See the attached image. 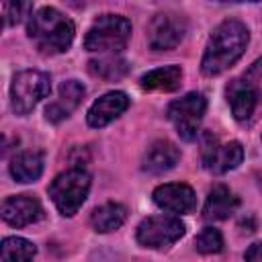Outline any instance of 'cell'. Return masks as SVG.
<instances>
[{"mask_svg":"<svg viewBox=\"0 0 262 262\" xmlns=\"http://www.w3.org/2000/svg\"><path fill=\"white\" fill-rule=\"evenodd\" d=\"M227 102L231 106V113L237 121H248L258 104V88L256 84L246 78V80H231L227 90Z\"/></svg>","mask_w":262,"mask_h":262,"instance_id":"obj_12","label":"cell"},{"mask_svg":"<svg viewBox=\"0 0 262 262\" xmlns=\"http://www.w3.org/2000/svg\"><path fill=\"white\" fill-rule=\"evenodd\" d=\"M43 172V158L37 151H23L12 158L10 174L16 182H33Z\"/></svg>","mask_w":262,"mask_h":262,"instance_id":"obj_18","label":"cell"},{"mask_svg":"<svg viewBox=\"0 0 262 262\" xmlns=\"http://www.w3.org/2000/svg\"><path fill=\"white\" fill-rule=\"evenodd\" d=\"M248 29L244 23L229 18L223 20L209 37V43L205 47V55L201 61V70L207 76H217L225 72L229 66H233L248 45Z\"/></svg>","mask_w":262,"mask_h":262,"instance_id":"obj_1","label":"cell"},{"mask_svg":"<svg viewBox=\"0 0 262 262\" xmlns=\"http://www.w3.org/2000/svg\"><path fill=\"white\" fill-rule=\"evenodd\" d=\"M186 33V20L172 12H158L147 25V43L156 51L174 49Z\"/></svg>","mask_w":262,"mask_h":262,"instance_id":"obj_8","label":"cell"},{"mask_svg":"<svg viewBox=\"0 0 262 262\" xmlns=\"http://www.w3.org/2000/svg\"><path fill=\"white\" fill-rule=\"evenodd\" d=\"M51 92L49 76L37 70H23L14 76L10 86V102L16 115H27Z\"/></svg>","mask_w":262,"mask_h":262,"instance_id":"obj_5","label":"cell"},{"mask_svg":"<svg viewBox=\"0 0 262 262\" xmlns=\"http://www.w3.org/2000/svg\"><path fill=\"white\" fill-rule=\"evenodd\" d=\"M127 106H129V98H127L125 92H119V90L106 92L104 96H100L98 100H94L92 106L88 108V115H86L88 125L90 127H96V129L98 127H104L111 121H115L119 115H123L127 111Z\"/></svg>","mask_w":262,"mask_h":262,"instance_id":"obj_13","label":"cell"},{"mask_svg":"<svg viewBox=\"0 0 262 262\" xmlns=\"http://www.w3.org/2000/svg\"><path fill=\"white\" fill-rule=\"evenodd\" d=\"M88 190H90V174L82 168H72L68 172H61L49 184V196L57 207V211L66 217L78 213V209L88 196Z\"/></svg>","mask_w":262,"mask_h":262,"instance_id":"obj_4","label":"cell"},{"mask_svg":"<svg viewBox=\"0 0 262 262\" xmlns=\"http://www.w3.org/2000/svg\"><path fill=\"white\" fill-rule=\"evenodd\" d=\"M248 76H250V78H256L258 82H262V59H258V61H256V63L250 68Z\"/></svg>","mask_w":262,"mask_h":262,"instance_id":"obj_25","label":"cell"},{"mask_svg":"<svg viewBox=\"0 0 262 262\" xmlns=\"http://www.w3.org/2000/svg\"><path fill=\"white\" fill-rule=\"evenodd\" d=\"M237 207H239V199L225 184H215L207 194L203 217L207 221H221V219H227Z\"/></svg>","mask_w":262,"mask_h":262,"instance_id":"obj_16","label":"cell"},{"mask_svg":"<svg viewBox=\"0 0 262 262\" xmlns=\"http://www.w3.org/2000/svg\"><path fill=\"white\" fill-rule=\"evenodd\" d=\"M2 10H4V20L10 27V25H16L23 18V12L29 10V4H25V2H6L2 6Z\"/></svg>","mask_w":262,"mask_h":262,"instance_id":"obj_23","label":"cell"},{"mask_svg":"<svg viewBox=\"0 0 262 262\" xmlns=\"http://www.w3.org/2000/svg\"><path fill=\"white\" fill-rule=\"evenodd\" d=\"M154 203L168 213H190L196 207L194 190L186 184H162L154 190Z\"/></svg>","mask_w":262,"mask_h":262,"instance_id":"obj_11","label":"cell"},{"mask_svg":"<svg viewBox=\"0 0 262 262\" xmlns=\"http://www.w3.org/2000/svg\"><path fill=\"white\" fill-rule=\"evenodd\" d=\"M127 219V209L119 203H104L100 207H96L90 215V223L96 231L106 233L113 229H119Z\"/></svg>","mask_w":262,"mask_h":262,"instance_id":"obj_17","label":"cell"},{"mask_svg":"<svg viewBox=\"0 0 262 262\" xmlns=\"http://www.w3.org/2000/svg\"><path fill=\"white\" fill-rule=\"evenodd\" d=\"M194 246L201 254H217L223 250V237L219 233V229L215 227H205L196 239H194Z\"/></svg>","mask_w":262,"mask_h":262,"instance_id":"obj_22","label":"cell"},{"mask_svg":"<svg viewBox=\"0 0 262 262\" xmlns=\"http://www.w3.org/2000/svg\"><path fill=\"white\" fill-rule=\"evenodd\" d=\"M182 80V70L178 66L156 68L141 76V88L145 90H176Z\"/></svg>","mask_w":262,"mask_h":262,"instance_id":"obj_19","label":"cell"},{"mask_svg":"<svg viewBox=\"0 0 262 262\" xmlns=\"http://www.w3.org/2000/svg\"><path fill=\"white\" fill-rule=\"evenodd\" d=\"M178 160H180V149L168 139H158L143 154L141 168L149 174H164L172 170Z\"/></svg>","mask_w":262,"mask_h":262,"instance_id":"obj_14","label":"cell"},{"mask_svg":"<svg viewBox=\"0 0 262 262\" xmlns=\"http://www.w3.org/2000/svg\"><path fill=\"white\" fill-rule=\"evenodd\" d=\"M186 227L178 217H147L137 227V242L145 248H168L184 235Z\"/></svg>","mask_w":262,"mask_h":262,"instance_id":"obj_7","label":"cell"},{"mask_svg":"<svg viewBox=\"0 0 262 262\" xmlns=\"http://www.w3.org/2000/svg\"><path fill=\"white\" fill-rule=\"evenodd\" d=\"M246 262H262V242L252 244L246 252Z\"/></svg>","mask_w":262,"mask_h":262,"instance_id":"obj_24","label":"cell"},{"mask_svg":"<svg viewBox=\"0 0 262 262\" xmlns=\"http://www.w3.org/2000/svg\"><path fill=\"white\" fill-rule=\"evenodd\" d=\"M207 111V98L201 92H188L186 96L172 100L168 104V119L174 123L178 135L190 141L199 133V125Z\"/></svg>","mask_w":262,"mask_h":262,"instance_id":"obj_6","label":"cell"},{"mask_svg":"<svg viewBox=\"0 0 262 262\" xmlns=\"http://www.w3.org/2000/svg\"><path fill=\"white\" fill-rule=\"evenodd\" d=\"M260 186H262V180H260Z\"/></svg>","mask_w":262,"mask_h":262,"instance_id":"obj_26","label":"cell"},{"mask_svg":"<svg viewBox=\"0 0 262 262\" xmlns=\"http://www.w3.org/2000/svg\"><path fill=\"white\" fill-rule=\"evenodd\" d=\"M37 248L25 237H6L2 242V262H33Z\"/></svg>","mask_w":262,"mask_h":262,"instance_id":"obj_20","label":"cell"},{"mask_svg":"<svg viewBox=\"0 0 262 262\" xmlns=\"http://www.w3.org/2000/svg\"><path fill=\"white\" fill-rule=\"evenodd\" d=\"M244 160V147L239 141H227L219 143L215 137H207L203 143V166L209 172L223 174L227 170H233Z\"/></svg>","mask_w":262,"mask_h":262,"instance_id":"obj_9","label":"cell"},{"mask_svg":"<svg viewBox=\"0 0 262 262\" xmlns=\"http://www.w3.org/2000/svg\"><path fill=\"white\" fill-rule=\"evenodd\" d=\"M84 94H86V88H84L78 80H66V82L59 86V96H57V100L51 102V104L45 108L47 121L59 123V121H63L66 117H70V113L82 102Z\"/></svg>","mask_w":262,"mask_h":262,"instance_id":"obj_15","label":"cell"},{"mask_svg":"<svg viewBox=\"0 0 262 262\" xmlns=\"http://www.w3.org/2000/svg\"><path fill=\"white\" fill-rule=\"evenodd\" d=\"M129 37H131V23L125 16L102 14L88 29L84 47L88 51H98V53H117L125 49Z\"/></svg>","mask_w":262,"mask_h":262,"instance_id":"obj_3","label":"cell"},{"mask_svg":"<svg viewBox=\"0 0 262 262\" xmlns=\"http://www.w3.org/2000/svg\"><path fill=\"white\" fill-rule=\"evenodd\" d=\"M43 217V207L29 194L8 196L2 203V219L12 227H27Z\"/></svg>","mask_w":262,"mask_h":262,"instance_id":"obj_10","label":"cell"},{"mask_svg":"<svg viewBox=\"0 0 262 262\" xmlns=\"http://www.w3.org/2000/svg\"><path fill=\"white\" fill-rule=\"evenodd\" d=\"M27 33L35 41V45L41 53L53 55V53L66 51L72 45L74 23L68 16H63L57 8L45 6L31 14Z\"/></svg>","mask_w":262,"mask_h":262,"instance_id":"obj_2","label":"cell"},{"mask_svg":"<svg viewBox=\"0 0 262 262\" xmlns=\"http://www.w3.org/2000/svg\"><path fill=\"white\" fill-rule=\"evenodd\" d=\"M88 70L102 80H119L129 72V66L121 57H102V59H92L88 63Z\"/></svg>","mask_w":262,"mask_h":262,"instance_id":"obj_21","label":"cell"}]
</instances>
